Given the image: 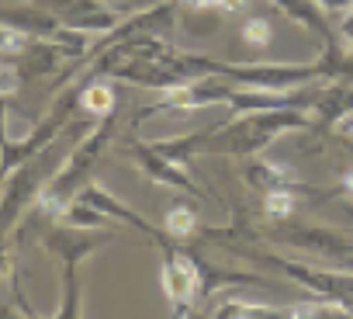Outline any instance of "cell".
I'll return each mask as SVG.
<instances>
[{
  "label": "cell",
  "instance_id": "obj_26",
  "mask_svg": "<svg viewBox=\"0 0 353 319\" xmlns=\"http://www.w3.org/2000/svg\"><path fill=\"white\" fill-rule=\"evenodd\" d=\"M336 25H339V39L346 46V77H353V8L346 14H339Z\"/></svg>",
  "mask_w": 353,
  "mask_h": 319
},
{
  "label": "cell",
  "instance_id": "obj_21",
  "mask_svg": "<svg viewBox=\"0 0 353 319\" xmlns=\"http://www.w3.org/2000/svg\"><path fill=\"white\" fill-rule=\"evenodd\" d=\"M56 222L80 226V229H108V215H104L101 209H94L90 202H83V198H73V202L56 215Z\"/></svg>",
  "mask_w": 353,
  "mask_h": 319
},
{
  "label": "cell",
  "instance_id": "obj_13",
  "mask_svg": "<svg viewBox=\"0 0 353 319\" xmlns=\"http://www.w3.org/2000/svg\"><path fill=\"white\" fill-rule=\"evenodd\" d=\"M346 111H353V77L325 80V87L319 90V101L312 104V122H315L312 132H329V128H336V122H339Z\"/></svg>",
  "mask_w": 353,
  "mask_h": 319
},
{
  "label": "cell",
  "instance_id": "obj_4",
  "mask_svg": "<svg viewBox=\"0 0 353 319\" xmlns=\"http://www.w3.org/2000/svg\"><path fill=\"white\" fill-rule=\"evenodd\" d=\"M236 253L256 260V264H274L281 267L294 284H301L308 295L315 298H325V302H336L343 305L346 316H353V271L343 267V271H332V267H315V264H301V260H284V257H270V253H256V250H239L232 246Z\"/></svg>",
  "mask_w": 353,
  "mask_h": 319
},
{
  "label": "cell",
  "instance_id": "obj_19",
  "mask_svg": "<svg viewBox=\"0 0 353 319\" xmlns=\"http://www.w3.org/2000/svg\"><path fill=\"white\" fill-rule=\"evenodd\" d=\"M59 267H63V302L56 305L52 316L77 319V316H83V305H80V264H59Z\"/></svg>",
  "mask_w": 353,
  "mask_h": 319
},
{
  "label": "cell",
  "instance_id": "obj_16",
  "mask_svg": "<svg viewBox=\"0 0 353 319\" xmlns=\"http://www.w3.org/2000/svg\"><path fill=\"white\" fill-rule=\"evenodd\" d=\"M59 56H63V52H59L52 42H46V39H32V46H28L18 59H8V63H14L18 80H32V77L52 73V66H56Z\"/></svg>",
  "mask_w": 353,
  "mask_h": 319
},
{
  "label": "cell",
  "instance_id": "obj_10",
  "mask_svg": "<svg viewBox=\"0 0 353 319\" xmlns=\"http://www.w3.org/2000/svg\"><path fill=\"white\" fill-rule=\"evenodd\" d=\"M46 156H49V149L39 153V156H32L28 164L18 167V174H8V181H4V233L8 236L14 229V219L28 205V198H39L42 188H46V181H49L46 177Z\"/></svg>",
  "mask_w": 353,
  "mask_h": 319
},
{
  "label": "cell",
  "instance_id": "obj_24",
  "mask_svg": "<svg viewBox=\"0 0 353 319\" xmlns=\"http://www.w3.org/2000/svg\"><path fill=\"white\" fill-rule=\"evenodd\" d=\"M270 25H267V18H246L243 25H239V39H243V46H250V49H263V46H270Z\"/></svg>",
  "mask_w": 353,
  "mask_h": 319
},
{
  "label": "cell",
  "instance_id": "obj_17",
  "mask_svg": "<svg viewBox=\"0 0 353 319\" xmlns=\"http://www.w3.org/2000/svg\"><path fill=\"white\" fill-rule=\"evenodd\" d=\"M80 108H87L94 118H108L118 111V94L104 77H90L83 73V94H80Z\"/></svg>",
  "mask_w": 353,
  "mask_h": 319
},
{
  "label": "cell",
  "instance_id": "obj_23",
  "mask_svg": "<svg viewBox=\"0 0 353 319\" xmlns=\"http://www.w3.org/2000/svg\"><path fill=\"white\" fill-rule=\"evenodd\" d=\"M298 191H267L263 195V215L270 222H284V219H294L298 212Z\"/></svg>",
  "mask_w": 353,
  "mask_h": 319
},
{
  "label": "cell",
  "instance_id": "obj_7",
  "mask_svg": "<svg viewBox=\"0 0 353 319\" xmlns=\"http://www.w3.org/2000/svg\"><path fill=\"white\" fill-rule=\"evenodd\" d=\"M270 240L315 250V253H322L329 260H339V264L346 257H353V240L346 233H336V229H325V226H312V222H294V219L270 222Z\"/></svg>",
  "mask_w": 353,
  "mask_h": 319
},
{
  "label": "cell",
  "instance_id": "obj_22",
  "mask_svg": "<svg viewBox=\"0 0 353 319\" xmlns=\"http://www.w3.org/2000/svg\"><path fill=\"white\" fill-rule=\"evenodd\" d=\"M219 319H267V316H281V309L274 305H256V302H243V298H225L222 305L208 309Z\"/></svg>",
  "mask_w": 353,
  "mask_h": 319
},
{
  "label": "cell",
  "instance_id": "obj_29",
  "mask_svg": "<svg viewBox=\"0 0 353 319\" xmlns=\"http://www.w3.org/2000/svg\"><path fill=\"white\" fill-rule=\"evenodd\" d=\"M222 14H239L243 8H246V0H219V4H215Z\"/></svg>",
  "mask_w": 353,
  "mask_h": 319
},
{
  "label": "cell",
  "instance_id": "obj_14",
  "mask_svg": "<svg viewBox=\"0 0 353 319\" xmlns=\"http://www.w3.org/2000/svg\"><path fill=\"white\" fill-rule=\"evenodd\" d=\"M270 4H274L277 11H284L294 25H301L305 32H312L315 39H322V46L339 39V35H336V28H332V21H336V18L319 4V0H270Z\"/></svg>",
  "mask_w": 353,
  "mask_h": 319
},
{
  "label": "cell",
  "instance_id": "obj_11",
  "mask_svg": "<svg viewBox=\"0 0 353 319\" xmlns=\"http://www.w3.org/2000/svg\"><path fill=\"white\" fill-rule=\"evenodd\" d=\"M108 240H114L111 233L101 236V229H80V226H66L56 222L49 233H42V246L59 260V264H83L90 253H97Z\"/></svg>",
  "mask_w": 353,
  "mask_h": 319
},
{
  "label": "cell",
  "instance_id": "obj_3",
  "mask_svg": "<svg viewBox=\"0 0 353 319\" xmlns=\"http://www.w3.org/2000/svg\"><path fill=\"white\" fill-rule=\"evenodd\" d=\"M80 94H83V77L80 80H73L56 101H52V108H49V115L42 118V122H35L18 142L11 139V135H4V177L8 174H14L21 164H28L32 156H39V153H46L56 139H59V132L70 125V118H73V111L80 108Z\"/></svg>",
  "mask_w": 353,
  "mask_h": 319
},
{
  "label": "cell",
  "instance_id": "obj_1",
  "mask_svg": "<svg viewBox=\"0 0 353 319\" xmlns=\"http://www.w3.org/2000/svg\"><path fill=\"white\" fill-rule=\"evenodd\" d=\"M312 111L301 108H267V111H246L232 122L208 132L205 156H256L284 132H312Z\"/></svg>",
  "mask_w": 353,
  "mask_h": 319
},
{
  "label": "cell",
  "instance_id": "obj_25",
  "mask_svg": "<svg viewBox=\"0 0 353 319\" xmlns=\"http://www.w3.org/2000/svg\"><path fill=\"white\" fill-rule=\"evenodd\" d=\"M28 46H32V35H25V32L4 25V59H18Z\"/></svg>",
  "mask_w": 353,
  "mask_h": 319
},
{
  "label": "cell",
  "instance_id": "obj_5",
  "mask_svg": "<svg viewBox=\"0 0 353 319\" xmlns=\"http://www.w3.org/2000/svg\"><path fill=\"white\" fill-rule=\"evenodd\" d=\"M232 87L236 84H229L225 77H201V80L176 84L170 90H159V97L135 115V125L152 118V115H191V111H201L208 104H225Z\"/></svg>",
  "mask_w": 353,
  "mask_h": 319
},
{
  "label": "cell",
  "instance_id": "obj_6",
  "mask_svg": "<svg viewBox=\"0 0 353 319\" xmlns=\"http://www.w3.org/2000/svg\"><path fill=\"white\" fill-rule=\"evenodd\" d=\"M163 250V271H159V284L166 291V298L173 302V316H191V298H198L201 291V274H198V260L188 246L181 243H166Z\"/></svg>",
  "mask_w": 353,
  "mask_h": 319
},
{
  "label": "cell",
  "instance_id": "obj_18",
  "mask_svg": "<svg viewBox=\"0 0 353 319\" xmlns=\"http://www.w3.org/2000/svg\"><path fill=\"white\" fill-rule=\"evenodd\" d=\"M212 132V128H208ZM208 132H191V135H170V139H152L149 146L170 160H176V164H188V160L201 156L205 146H208Z\"/></svg>",
  "mask_w": 353,
  "mask_h": 319
},
{
  "label": "cell",
  "instance_id": "obj_31",
  "mask_svg": "<svg viewBox=\"0 0 353 319\" xmlns=\"http://www.w3.org/2000/svg\"><path fill=\"white\" fill-rule=\"evenodd\" d=\"M181 4H184V8H215L219 0H181Z\"/></svg>",
  "mask_w": 353,
  "mask_h": 319
},
{
  "label": "cell",
  "instance_id": "obj_27",
  "mask_svg": "<svg viewBox=\"0 0 353 319\" xmlns=\"http://www.w3.org/2000/svg\"><path fill=\"white\" fill-rule=\"evenodd\" d=\"M332 132H336L346 146H353V111H346V115L336 122V128H332Z\"/></svg>",
  "mask_w": 353,
  "mask_h": 319
},
{
  "label": "cell",
  "instance_id": "obj_28",
  "mask_svg": "<svg viewBox=\"0 0 353 319\" xmlns=\"http://www.w3.org/2000/svg\"><path fill=\"white\" fill-rule=\"evenodd\" d=\"M319 4H322L332 18H339V14H346V11L353 8V0H319Z\"/></svg>",
  "mask_w": 353,
  "mask_h": 319
},
{
  "label": "cell",
  "instance_id": "obj_8",
  "mask_svg": "<svg viewBox=\"0 0 353 319\" xmlns=\"http://www.w3.org/2000/svg\"><path fill=\"white\" fill-rule=\"evenodd\" d=\"M125 149L132 153L135 167H139L149 181L166 184V188H173V191H184V195H191V198H205V191H201V188H198V181L191 177L188 164H176V160H170V156L156 153V149H152L149 142H142V139H128V142H125Z\"/></svg>",
  "mask_w": 353,
  "mask_h": 319
},
{
  "label": "cell",
  "instance_id": "obj_9",
  "mask_svg": "<svg viewBox=\"0 0 353 319\" xmlns=\"http://www.w3.org/2000/svg\"><path fill=\"white\" fill-rule=\"evenodd\" d=\"M35 4L46 8V11H52L63 25L83 28L90 35H108V32H114L125 21V14H118L114 8H108L104 0H35Z\"/></svg>",
  "mask_w": 353,
  "mask_h": 319
},
{
  "label": "cell",
  "instance_id": "obj_30",
  "mask_svg": "<svg viewBox=\"0 0 353 319\" xmlns=\"http://www.w3.org/2000/svg\"><path fill=\"white\" fill-rule=\"evenodd\" d=\"M339 191H343V195H346V198L353 202V171H350V174L343 177V184H339Z\"/></svg>",
  "mask_w": 353,
  "mask_h": 319
},
{
  "label": "cell",
  "instance_id": "obj_15",
  "mask_svg": "<svg viewBox=\"0 0 353 319\" xmlns=\"http://www.w3.org/2000/svg\"><path fill=\"white\" fill-rule=\"evenodd\" d=\"M243 177L260 195H267V191H305L301 181L294 177V171L284 167V164H274V160H250Z\"/></svg>",
  "mask_w": 353,
  "mask_h": 319
},
{
  "label": "cell",
  "instance_id": "obj_32",
  "mask_svg": "<svg viewBox=\"0 0 353 319\" xmlns=\"http://www.w3.org/2000/svg\"><path fill=\"white\" fill-rule=\"evenodd\" d=\"M343 267H350V271H353V257H346V260H343Z\"/></svg>",
  "mask_w": 353,
  "mask_h": 319
},
{
  "label": "cell",
  "instance_id": "obj_2",
  "mask_svg": "<svg viewBox=\"0 0 353 319\" xmlns=\"http://www.w3.org/2000/svg\"><path fill=\"white\" fill-rule=\"evenodd\" d=\"M114 125H118V118L114 115H108V118H101V125H94V132L73 149V156L66 160V164L46 181V188H42V195H39V212L42 215H49V219H56L87 184H90V174H94V167L101 164V156H104V149L111 146V139H114Z\"/></svg>",
  "mask_w": 353,
  "mask_h": 319
},
{
  "label": "cell",
  "instance_id": "obj_20",
  "mask_svg": "<svg viewBox=\"0 0 353 319\" xmlns=\"http://www.w3.org/2000/svg\"><path fill=\"white\" fill-rule=\"evenodd\" d=\"M163 229H166V233H170V236H173L176 243H184V240H191L194 233H201L194 205H188V202H176V205H170Z\"/></svg>",
  "mask_w": 353,
  "mask_h": 319
},
{
  "label": "cell",
  "instance_id": "obj_12",
  "mask_svg": "<svg viewBox=\"0 0 353 319\" xmlns=\"http://www.w3.org/2000/svg\"><path fill=\"white\" fill-rule=\"evenodd\" d=\"M77 198L90 202V205H94V209H101V212H104L108 219H118L121 226H128V229H135V233L149 236V240H152L156 246H166V243H173V236H170L166 229H156L152 222H145V219H142V215H139L135 209H128L125 202H118V198H114V195H111V191H108L104 184H94V181H90V184H87V188H83V191H80Z\"/></svg>",
  "mask_w": 353,
  "mask_h": 319
}]
</instances>
